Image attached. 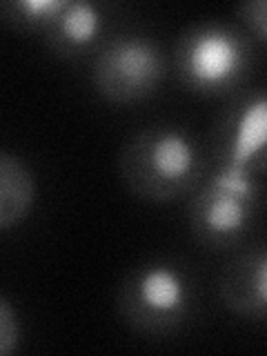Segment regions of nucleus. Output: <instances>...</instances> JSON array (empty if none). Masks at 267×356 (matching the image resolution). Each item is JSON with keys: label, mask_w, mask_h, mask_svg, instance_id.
<instances>
[{"label": "nucleus", "mask_w": 267, "mask_h": 356, "mask_svg": "<svg viewBox=\"0 0 267 356\" xmlns=\"http://www.w3.org/2000/svg\"><path fill=\"white\" fill-rule=\"evenodd\" d=\"M207 152L183 125L156 122L122 145L118 172L129 192L149 203L185 198L207 176Z\"/></svg>", "instance_id": "1"}, {"label": "nucleus", "mask_w": 267, "mask_h": 356, "mask_svg": "<svg viewBox=\"0 0 267 356\" xmlns=\"http://www.w3.org/2000/svg\"><path fill=\"white\" fill-rule=\"evenodd\" d=\"M256 42L234 22L198 20L178 33L174 72L185 89L200 96H227L248 83Z\"/></svg>", "instance_id": "2"}, {"label": "nucleus", "mask_w": 267, "mask_h": 356, "mask_svg": "<svg viewBox=\"0 0 267 356\" xmlns=\"http://www.w3.org/2000/svg\"><path fill=\"white\" fill-rule=\"evenodd\" d=\"M196 300V281L183 263L154 259L125 276L116 296V309L131 330L163 337L178 332L192 318Z\"/></svg>", "instance_id": "3"}, {"label": "nucleus", "mask_w": 267, "mask_h": 356, "mask_svg": "<svg viewBox=\"0 0 267 356\" xmlns=\"http://www.w3.org/2000/svg\"><path fill=\"white\" fill-rule=\"evenodd\" d=\"M261 178L216 167L205 176L187 203L192 236L207 250H229L252 229L261 205Z\"/></svg>", "instance_id": "4"}, {"label": "nucleus", "mask_w": 267, "mask_h": 356, "mask_svg": "<svg viewBox=\"0 0 267 356\" xmlns=\"http://www.w3.org/2000/svg\"><path fill=\"white\" fill-rule=\"evenodd\" d=\"M170 63L159 40L140 31L107 36L92 58L94 89L107 103L136 105L161 89Z\"/></svg>", "instance_id": "5"}, {"label": "nucleus", "mask_w": 267, "mask_h": 356, "mask_svg": "<svg viewBox=\"0 0 267 356\" xmlns=\"http://www.w3.org/2000/svg\"><path fill=\"white\" fill-rule=\"evenodd\" d=\"M267 145V98L261 87L234 98L216 127L218 167L263 176Z\"/></svg>", "instance_id": "6"}, {"label": "nucleus", "mask_w": 267, "mask_h": 356, "mask_svg": "<svg viewBox=\"0 0 267 356\" xmlns=\"http://www.w3.org/2000/svg\"><path fill=\"white\" fill-rule=\"evenodd\" d=\"M40 36L60 58L94 56L109 36V7L94 0H63Z\"/></svg>", "instance_id": "7"}, {"label": "nucleus", "mask_w": 267, "mask_h": 356, "mask_svg": "<svg viewBox=\"0 0 267 356\" xmlns=\"http://www.w3.org/2000/svg\"><path fill=\"white\" fill-rule=\"evenodd\" d=\"M218 296L232 314L245 321H265L267 312V248L263 241L232 256L218 276Z\"/></svg>", "instance_id": "8"}, {"label": "nucleus", "mask_w": 267, "mask_h": 356, "mask_svg": "<svg viewBox=\"0 0 267 356\" xmlns=\"http://www.w3.org/2000/svg\"><path fill=\"white\" fill-rule=\"evenodd\" d=\"M36 196V178L29 167L18 156L0 149V232L25 220L31 214Z\"/></svg>", "instance_id": "9"}, {"label": "nucleus", "mask_w": 267, "mask_h": 356, "mask_svg": "<svg viewBox=\"0 0 267 356\" xmlns=\"http://www.w3.org/2000/svg\"><path fill=\"white\" fill-rule=\"evenodd\" d=\"M63 0H0V20L22 33H42Z\"/></svg>", "instance_id": "10"}, {"label": "nucleus", "mask_w": 267, "mask_h": 356, "mask_svg": "<svg viewBox=\"0 0 267 356\" xmlns=\"http://www.w3.org/2000/svg\"><path fill=\"white\" fill-rule=\"evenodd\" d=\"M234 14L238 18V27L250 33V38L259 44L267 42V3L265 0H248L241 3Z\"/></svg>", "instance_id": "11"}, {"label": "nucleus", "mask_w": 267, "mask_h": 356, "mask_svg": "<svg viewBox=\"0 0 267 356\" xmlns=\"http://www.w3.org/2000/svg\"><path fill=\"white\" fill-rule=\"evenodd\" d=\"M22 339L20 318L14 305L0 294V356H9L18 350Z\"/></svg>", "instance_id": "12"}]
</instances>
